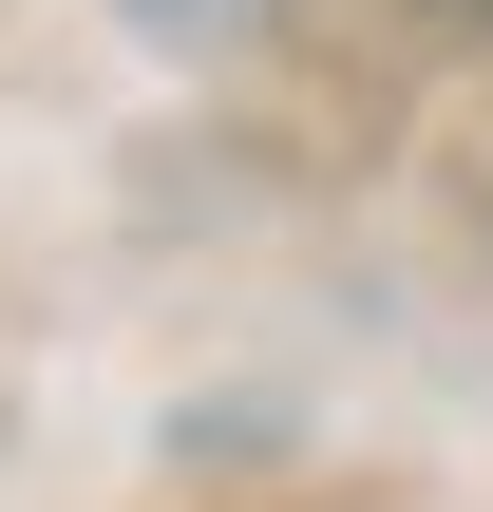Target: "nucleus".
Wrapping results in <instances>:
<instances>
[{
  "label": "nucleus",
  "instance_id": "nucleus-1",
  "mask_svg": "<svg viewBox=\"0 0 493 512\" xmlns=\"http://www.w3.org/2000/svg\"><path fill=\"white\" fill-rule=\"evenodd\" d=\"M114 19H152V38H228L247 0H114Z\"/></svg>",
  "mask_w": 493,
  "mask_h": 512
},
{
  "label": "nucleus",
  "instance_id": "nucleus-2",
  "mask_svg": "<svg viewBox=\"0 0 493 512\" xmlns=\"http://www.w3.org/2000/svg\"><path fill=\"white\" fill-rule=\"evenodd\" d=\"M437 19H475V38H493V0H437Z\"/></svg>",
  "mask_w": 493,
  "mask_h": 512
}]
</instances>
